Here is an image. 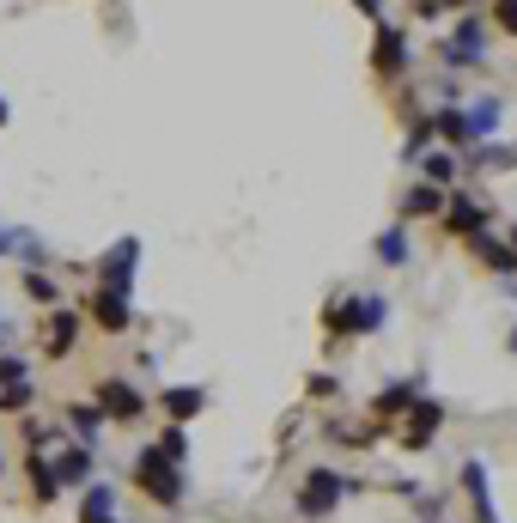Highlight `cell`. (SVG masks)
Here are the masks:
<instances>
[{"mask_svg":"<svg viewBox=\"0 0 517 523\" xmlns=\"http://www.w3.org/2000/svg\"><path fill=\"white\" fill-rule=\"evenodd\" d=\"M134 487L140 493H153L165 511H177V499H183V481H177V463L159 451V444H153V451H140L134 457Z\"/></svg>","mask_w":517,"mask_h":523,"instance_id":"cell-1","label":"cell"},{"mask_svg":"<svg viewBox=\"0 0 517 523\" xmlns=\"http://www.w3.org/2000/svg\"><path fill=\"white\" fill-rule=\"evenodd\" d=\"M384 323H390V305H384V298H372V292L323 311V329H329V335H372V329H384Z\"/></svg>","mask_w":517,"mask_h":523,"instance_id":"cell-2","label":"cell"},{"mask_svg":"<svg viewBox=\"0 0 517 523\" xmlns=\"http://www.w3.org/2000/svg\"><path fill=\"white\" fill-rule=\"evenodd\" d=\"M341 499H347V481L335 469H311L305 487H299V517H329Z\"/></svg>","mask_w":517,"mask_h":523,"instance_id":"cell-3","label":"cell"},{"mask_svg":"<svg viewBox=\"0 0 517 523\" xmlns=\"http://www.w3.org/2000/svg\"><path fill=\"white\" fill-rule=\"evenodd\" d=\"M438 55H445L451 67H475V61L487 55V25H481V19H463V25L445 37V49H438Z\"/></svg>","mask_w":517,"mask_h":523,"instance_id":"cell-4","label":"cell"},{"mask_svg":"<svg viewBox=\"0 0 517 523\" xmlns=\"http://www.w3.org/2000/svg\"><path fill=\"white\" fill-rule=\"evenodd\" d=\"M134 268H140V238H122L104 262H98V286H116V292H128L134 286Z\"/></svg>","mask_w":517,"mask_h":523,"instance_id":"cell-5","label":"cell"},{"mask_svg":"<svg viewBox=\"0 0 517 523\" xmlns=\"http://www.w3.org/2000/svg\"><path fill=\"white\" fill-rule=\"evenodd\" d=\"M98 408H104V420H140L146 414V396L128 378H110V384H98Z\"/></svg>","mask_w":517,"mask_h":523,"instance_id":"cell-6","label":"cell"},{"mask_svg":"<svg viewBox=\"0 0 517 523\" xmlns=\"http://www.w3.org/2000/svg\"><path fill=\"white\" fill-rule=\"evenodd\" d=\"M372 67L384 73V80H402L408 73V43L396 25H378V43H372Z\"/></svg>","mask_w":517,"mask_h":523,"instance_id":"cell-7","label":"cell"},{"mask_svg":"<svg viewBox=\"0 0 517 523\" xmlns=\"http://www.w3.org/2000/svg\"><path fill=\"white\" fill-rule=\"evenodd\" d=\"M445 219H451V232L475 238V232H487L493 207H487V201H475V195H451V201H445Z\"/></svg>","mask_w":517,"mask_h":523,"instance_id":"cell-8","label":"cell"},{"mask_svg":"<svg viewBox=\"0 0 517 523\" xmlns=\"http://www.w3.org/2000/svg\"><path fill=\"white\" fill-rule=\"evenodd\" d=\"M86 311H92V323H98V329L122 335V329H128V292H116V286H98Z\"/></svg>","mask_w":517,"mask_h":523,"instance_id":"cell-9","label":"cell"},{"mask_svg":"<svg viewBox=\"0 0 517 523\" xmlns=\"http://www.w3.org/2000/svg\"><path fill=\"white\" fill-rule=\"evenodd\" d=\"M499 134V98H481L469 110H457V140H487Z\"/></svg>","mask_w":517,"mask_h":523,"instance_id":"cell-10","label":"cell"},{"mask_svg":"<svg viewBox=\"0 0 517 523\" xmlns=\"http://www.w3.org/2000/svg\"><path fill=\"white\" fill-rule=\"evenodd\" d=\"M438 426H445V408H438V402H414V420H408L402 444H408V451H420V444H432Z\"/></svg>","mask_w":517,"mask_h":523,"instance_id":"cell-11","label":"cell"},{"mask_svg":"<svg viewBox=\"0 0 517 523\" xmlns=\"http://www.w3.org/2000/svg\"><path fill=\"white\" fill-rule=\"evenodd\" d=\"M445 201H451V189L420 183V189H408V195H402V219H432V213H445Z\"/></svg>","mask_w":517,"mask_h":523,"instance_id":"cell-12","label":"cell"},{"mask_svg":"<svg viewBox=\"0 0 517 523\" xmlns=\"http://www.w3.org/2000/svg\"><path fill=\"white\" fill-rule=\"evenodd\" d=\"M201 402H207V390H195V384H171V390L159 396V408H165L171 420H195V414H201Z\"/></svg>","mask_w":517,"mask_h":523,"instance_id":"cell-13","label":"cell"},{"mask_svg":"<svg viewBox=\"0 0 517 523\" xmlns=\"http://www.w3.org/2000/svg\"><path fill=\"white\" fill-rule=\"evenodd\" d=\"M469 244H475V262H487L493 274H517V250H511V244H499V238H487V232H475Z\"/></svg>","mask_w":517,"mask_h":523,"instance_id":"cell-14","label":"cell"},{"mask_svg":"<svg viewBox=\"0 0 517 523\" xmlns=\"http://www.w3.org/2000/svg\"><path fill=\"white\" fill-rule=\"evenodd\" d=\"M73 335H80V317H73L67 305H55V311H49V359H67Z\"/></svg>","mask_w":517,"mask_h":523,"instance_id":"cell-15","label":"cell"},{"mask_svg":"<svg viewBox=\"0 0 517 523\" xmlns=\"http://www.w3.org/2000/svg\"><path fill=\"white\" fill-rule=\"evenodd\" d=\"M25 475H31V487H37V499L49 505L55 493H61V475H55V463L43 457V444H37V451H31V463H25Z\"/></svg>","mask_w":517,"mask_h":523,"instance_id":"cell-16","label":"cell"},{"mask_svg":"<svg viewBox=\"0 0 517 523\" xmlns=\"http://www.w3.org/2000/svg\"><path fill=\"white\" fill-rule=\"evenodd\" d=\"M420 396V384H390V390H378V420H396V414H408V402Z\"/></svg>","mask_w":517,"mask_h":523,"instance_id":"cell-17","label":"cell"},{"mask_svg":"<svg viewBox=\"0 0 517 523\" xmlns=\"http://www.w3.org/2000/svg\"><path fill=\"white\" fill-rule=\"evenodd\" d=\"M49 463H55L61 481H86V475H92V451H86V444H73V451H61V457H49Z\"/></svg>","mask_w":517,"mask_h":523,"instance_id":"cell-18","label":"cell"},{"mask_svg":"<svg viewBox=\"0 0 517 523\" xmlns=\"http://www.w3.org/2000/svg\"><path fill=\"white\" fill-rule=\"evenodd\" d=\"M67 420H73V432H80V438H92V444H98V432H104V408H98V402H73V408H67Z\"/></svg>","mask_w":517,"mask_h":523,"instance_id":"cell-19","label":"cell"},{"mask_svg":"<svg viewBox=\"0 0 517 523\" xmlns=\"http://www.w3.org/2000/svg\"><path fill=\"white\" fill-rule=\"evenodd\" d=\"M420 177H426V183H438V189H451L457 159H451V153H426V159H420Z\"/></svg>","mask_w":517,"mask_h":523,"instance_id":"cell-20","label":"cell"},{"mask_svg":"<svg viewBox=\"0 0 517 523\" xmlns=\"http://www.w3.org/2000/svg\"><path fill=\"white\" fill-rule=\"evenodd\" d=\"M116 499H110V487H86V511H80V523H116V511H110Z\"/></svg>","mask_w":517,"mask_h":523,"instance_id":"cell-21","label":"cell"},{"mask_svg":"<svg viewBox=\"0 0 517 523\" xmlns=\"http://www.w3.org/2000/svg\"><path fill=\"white\" fill-rule=\"evenodd\" d=\"M378 256H384V268H402V262H408V232L390 226V232L378 238Z\"/></svg>","mask_w":517,"mask_h":523,"instance_id":"cell-22","label":"cell"},{"mask_svg":"<svg viewBox=\"0 0 517 523\" xmlns=\"http://www.w3.org/2000/svg\"><path fill=\"white\" fill-rule=\"evenodd\" d=\"M25 292L37 298V305H61V286H55L43 268H25Z\"/></svg>","mask_w":517,"mask_h":523,"instance_id":"cell-23","label":"cell"},{"mask_svg":"<svg viewBox=\"0 0 517 523\" xmlns=\"http://www.w3.org/2000/svg\"><path fill=\"white\" fill-rule=\"evenodd\" d=\"M159 451H165V457H171V463H189V438H183V432H177V426H171V432H165V438H159Z\"/></svg>","mask_w":517,"mask_h":523,"instance_id":"cell-24","label":"cell"},{"mask_svg":"<svg viewBox=\"0 0 517 523\" xmlns=\"http://www.w3.org/2000/svg\"><path fill=\"white\" fill-rule=\"evenodd\" d=\"M25 359H13V353H0V390H7V384H25Z\"/></svg>","mask_w":517,"mask_h":523,"instance_id":"cell-25","label":"cell"},{"mask_svg":"<svg viewBox=\"0 0 517 523\" xmlns=\"http://www.w3.org/2000/svg\"><path fill=\"white\" fill-rule=\"evenodd\" d=\"M493 19H499V31L517 37V0H493Z\"/></svg>","mask_w":517,"mask_h":523,"instance_id":"cell-26","label":"cell"},{"mask_svg":"<svg viewBox=\"0 0 517 523\" xmlns=\"http://www.w3.org/2000/svg\"><path fill=\"white\" fill-rule=\"evenodd\" d=\"M13 244H19V238H13V232H0V256H7V250H13Z\"/></svg>","mask_w":517,"mask_h":523,"instance_id":"cell-27","label":"cell"},{"mask_svg":"<svg viewBox=\"0 0 517 523\" xmlns=\"http://www.w3.org/2000/svg\"><path fill=\"white\" fill-rule=\"evenodd\" d=\"M0 122H7V98H0Z\"/></svg>","mask_w":517,"mask_h":523,"instance_id":"cell-28","label":"cell"},{"mask_svg":"<svg viewBox=\"0 0 517 523\" xmlns=\"http://www.w3.org/2000/svg\"><path fill=\"white\" fill-rule=\"evenodd\" d=\"M511 353H517V329H511Z\"/></svg>","mask_w":517,"mask_h":523,"instance_id":"cell-29","label":"cell"},{"mask_svg":"<svg viewBox=\"0 0 517 523\" xmlns=\"http://www.w3.org/2000/svg\"><path fill=\"white\" fill-rule=\"evenodd\" d=\"M511 250H517V232H511Z\"/></svg>","mask_w":517,"mask_h":523,"instance_id":"cell-30","label":"cell"},{"mask_svg":"<svg viewBox=\"0 0 517 523\" xmlns=\"http://www.w3.org/2000/svg\"><path fill=\"white\" fill-rule=\"evenodd\" d=\"M438 7H451V0H438Z\"/></svg>","mask_w":517,"mask_h":523,"instance_id":"cell-31","label":"cell"}]
</instances>
